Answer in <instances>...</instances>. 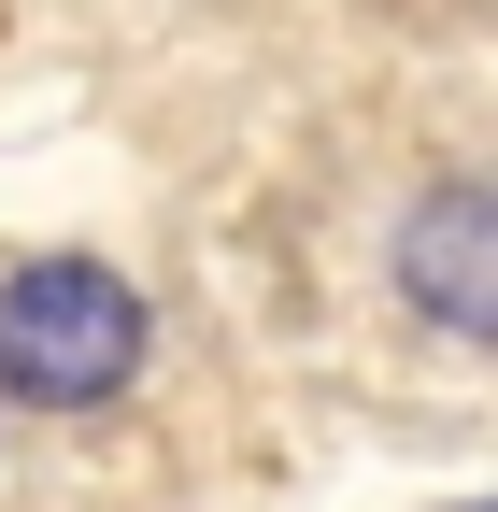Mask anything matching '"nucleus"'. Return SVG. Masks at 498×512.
Here are the masks:
<instances>
[{
  "label": "nucleus",
  "instance_id": "1",
  "mask_svg": "<svg viewBox=\"0 0 498 512\" xmlns=\"http://www.w3.org/2000/svg\"><path fill=\"white\" fill-rule=\"evenodd\" d=\"M143 299L100 271V256H43V271H15L0 285V384L15 399H43V413H86V399H114V384L143 370Z\"/></svg>",
  "mask_w": 498,
  "mask_h": 512
},
{
  "label": "nucleus",
  "instance_id": "2",
  "mask_svg": "<svg viewBox=\"0 0 498 512\" xmlns=\"http://www.w3.org/2000/svg\"><path fill=\"white\" fill-rule=\"evenodd\" d=\"M484 256H498V228H484V185H427V214L399 228V299H413L442 342H484V328H498Z\"/></svg>",
  "mask_w": 498,
  "mask_h": 512
}]
</instances>
